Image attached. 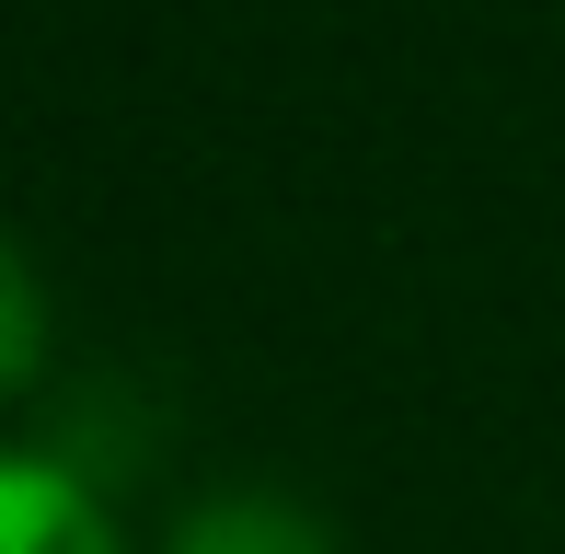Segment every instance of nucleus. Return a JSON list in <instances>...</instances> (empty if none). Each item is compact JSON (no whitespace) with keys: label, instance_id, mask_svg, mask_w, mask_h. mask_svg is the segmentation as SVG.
<instances>
[{"label":"nucleus","instance_id":"obj_2","mask_svg":"<svg viewBox=\"0 0 565 554\" xmlns=\"http://www.w3.org/2000/svg\"><path fill=\"white\" fill-rule=\"evenodd\" d=\"M162 554H335V532L289 497H209V509H185V532Z\"/></svg>","mask_w":565,"mask_h":554},{"label":"nucleus","instance_id":"obj_1","mask_svg":"<svg viewBox=\"0 0 565 554\" xmlns=\"http://www.w3.org/2000/svg\"><path fill=\"white\" fill-rule=\"evenodd\" d=\"M0 554H127V532L70 462L0 450Z\"/></svg>","mask_w":565,"mask_h":554},{"label":"nucleus","instance_id":"obj_3","mask_svg":"<svg viewBox=\"0 0 565 554\" xmlns=\"http://www.w3.org/2000/svg\"><path fill=\"white\" fill-rule=\"evenodd\" d=\"M46 370V277L23 266V243H0V405L35 393Z\"/></svg>","mask_w":565,"mask_h":554}]
</instances>
